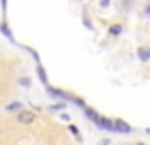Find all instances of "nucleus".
Returning a JSON list of instances; mask_svg holds the SVG:
<instances>
[{"label": "nucleus", "mask_w": 150, "mask_h": 145, "mask_svg": "<svg viewBox=\"0 0 150 145\" xmlns=\"http://www.w3.org/2000/svg\"><path fill=\"white\" fill-rule=\"evenodd\" d=\"M16 120H18L20 124H32V122L35 120V113H34V112H28V110H23V112L18 113Z\"/></svg>", "instance_id": "f257e3e1"}, {"label": "nucleus", "mask_w": 150, "mask_h": 145, "mask_svg": "<svg viewBox=\"0 0 150 145\" xmlns=\"http://www.w3.org/2000/svg\"><path fill=\"white\" fill-rule=\"evenodd\" d=\"M115 131H118V133H131V126L125 124L122 119H117L115 120Z\"/></svg>", "instance_id": "f03ea898"}, {"label": "nucleus", "mask_w": 150, "mask_h": 145, "mask_svg": "<svg viewBox=\"0 0 150 145\" xmlns=\"http://www.w3.org/2000/svg\"><path fill=\"white\" fill-rule=\"evenodd\" d=\"M99 127H103V129H115V122H111V120H108V119H104V117H99V120L96 122Z\"/></svg>", "instance_id": "7ed1b4c3"}, {"label": "nucleus", "mask_w": 150, "mask_h": 145, "mask_svg": "<svg viewBox=\"0 0 150 145\" xmlns=\"http://www.w3.org/2000/svg\"><path fill=\"white\" fill-rule=\"evenodd\" d=\"M138 58L141 60V62H146V60H150V48H139L138 50Z\"/></svg>", "instance_id": "20e7f679"}, {"label": "nucleus", "mask_w": 150, "mask_h": 145, "mask_svg": "<svg viewBox=\"0 0 150 145\" xmlns=\"http://www.w3.org/2000/svg\"><path fill=\"white\" fill-rule=\"evenodd\" d=\"M85 115H87L92 122H97V120H99V117H101V115H97L92 108H85Z\"/></svg>", "instance_id": "39448f33"}, {"label": "nucleus", "mask_w": 150, "mask_h": 145, "mask_svg": "<svg viewBox=\"0 0 150 145\" xmlns=\"http://www.w3.org/2000/svg\"><path fill=\"white\" fill-rule=\"evenodd\" d=\"M120 32H122V25H113V27L110 28V34H111V36H118Z\"/></svg>", "instance_id": "423d86ee"}, {"label": "nucleus", "mask_w": 150, "mask_h": 145, "mask_svg": "<svg viewBox=\"0 0 150 145\" xmlns=\"http://www.w3.org/2000/svg\"><path fill=\"white\" fill-rule=\"evenodd\" d=\"M39 78L46 83V72H44V69H42V67H39Z\"/></svg>", "instance_id": "0eeeda50"}, {"label": "nucleus", "mask_w": 150, "mask_h": 145, "mask_svg": "<svg viewBox=\"0 0 150 145\" xmlns=\"http://www.w3.org/2000/svg\"><path fill=\"white\" fill-rule=\"evenodd\" d=\"M69 131H71L74 136H76V138H80V136H78V127H76V126H69Z\"/></svg>", "instance_id": "6e6552de"}, {"label": "nucleus", "mask_w": 150, "mask_h": 145, "mask_svg": "<svg viewBox=\"0 0 150 145\" xmlns=\"http://www.w3.org/2000/svg\"><path fill=\"white\" fill-rule=\"evenodd\" d=\"M20 106H21V103H13V104L7 106V110H9V112H11V110H18Z\"/></svg>", "instance_id": "1a4fd4ad"}, {"label": "nucleus", "mask_w": 150, "mask_h": 145, "mask_svg": "<svg viewBox=\"0 0 150 145\" xmlns=\"http://www.w3.org/2000/svg\"><path fill=\"white\" fill-rule=\"evenodd\" d=\"M20 83H21L23 87H28V85H30V80H27V78H21V80H20Z\"/></svg>", "instance_id": "9d476101"}, {"label": "nucleus", "mask_w": 150, "mask_h": 145, "mask_svg": "<svg viewBox=\"0 0 150 145\" xmlns=\"http://www.w3.org/2000/svg\"><path fill=\"white\" fill-rule=\"evenodd\" d=\"M101 6H103V7H108V6H110V0H101Z\"/></svg>", "instance_id": "9b49d317"}, {"label": "nucleus", "mask_w": 150, "mask_h": 145, "mask_svg": "<svg viewBox=\"0 0 150 145\" xmlns=\"http://www.w3.org/2000/svg\"><path fill=\"white\" fill-rule=\"evenodd\" d=\"M145 13H146V14H150V6H148V7L145 9Z\"/></svg>", "instance_id": "f8f14e48"}, {"label": "nucleus", "mask_w": 150, "mask_h": 145, "mask_svg": "<svg viewBox=\"0 0 150 145\" xmlns=\"http://www.w3.org/2000/svg\"><path fill=\"white\" fill-rule=\"evenodd\" d=\"M2 2H4V7H6L7 6V0H2Z\"/></svg>", "instance_id": "ddd939ff"}]
</instances>
